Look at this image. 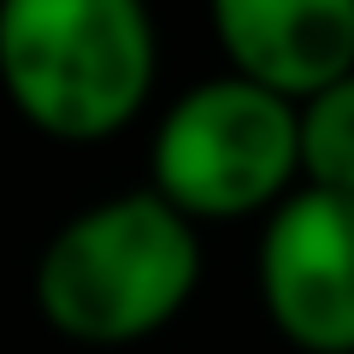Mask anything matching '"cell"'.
<instances>
[{"mask_svg": "<svg viewBox=\"0 0 354 354\" xmlns=\"http://www.w3.org/2000/svg\"><path fill=\"white\" fill-rule=\"evenodd\" d=\"M201 283V230L160 195L118 189L77 207L36 254V313L83 348H124L165 330Z\"/></svg>", "mask_w": 354, "mask_h": 354, "instance_id": "6da1fadb", "label": "cell"}, {"mask_svg": "<svg viewBox=\"0 0 354 354\" xmlns=\"http://www.w3.org/2000/svg\"><path fill=\"white\" fill-rule=\"evenodd\" d=\"M160 77L148 0H0V95L36 136L106 142Z\"/></svg>", "mask_w": 354, "mask_h": 354, "instance_id": "7a4b0ae2", "label": "cell"}, {"mask_svg": "<svg viewBox=\"0 0 354 354\" xmlns=\"http://www.w3.org/2000/svg\"><path fill=\"white\" fill-rule=\"evenodd\" d=\"M148 189L195 230L272 213L301 189L295 101L236 71L189 83L148 136Z\"/></svg>", "mask_w": 354, "mask_h": 354, "instance_id": "3957f363", "label": "cell"}, {"mask_svg": "<svg viewBox=\"0 0 354 354\" xmlns=\"http://www.w3.org/2000/svg\"><path fill=\"white\" fill-rule=\"evenodd\" d=\"M254 290L290 348L354 354V195H283L260 225Z\"/></svg>", "mask_w": 354, "mask_h": 354, "instance_id": "277c9868", "label": "cell"}, {"mask_svg": "<svg viewBox=\"0 0 354 354\" xmlns=\"http://www.w3.org/2000/svg\"><path fill=\"white\" fill-rule=\"evenodd\" d=\"M225 65L301 106L354 77V0H207Z\"/></svg>", "mask_w": 354, "mask_h": 354, "instance_id": "5b68a950", "label": "cell"}, {"mask_svg": "<svg viewBox=\"0 0 354 354\" xmlns=\"http://www.w3.org/2000/svg\"><path fill=\"white\" fill-rule=\"evenodd\" d=\"M301 130V183L330 195H354V77L319 88L295 106Z\"/></svg>", "mask_w": 354, "mask_h": 354, "instance_id": "8992f818", "label": "cell"}]
</instances>
